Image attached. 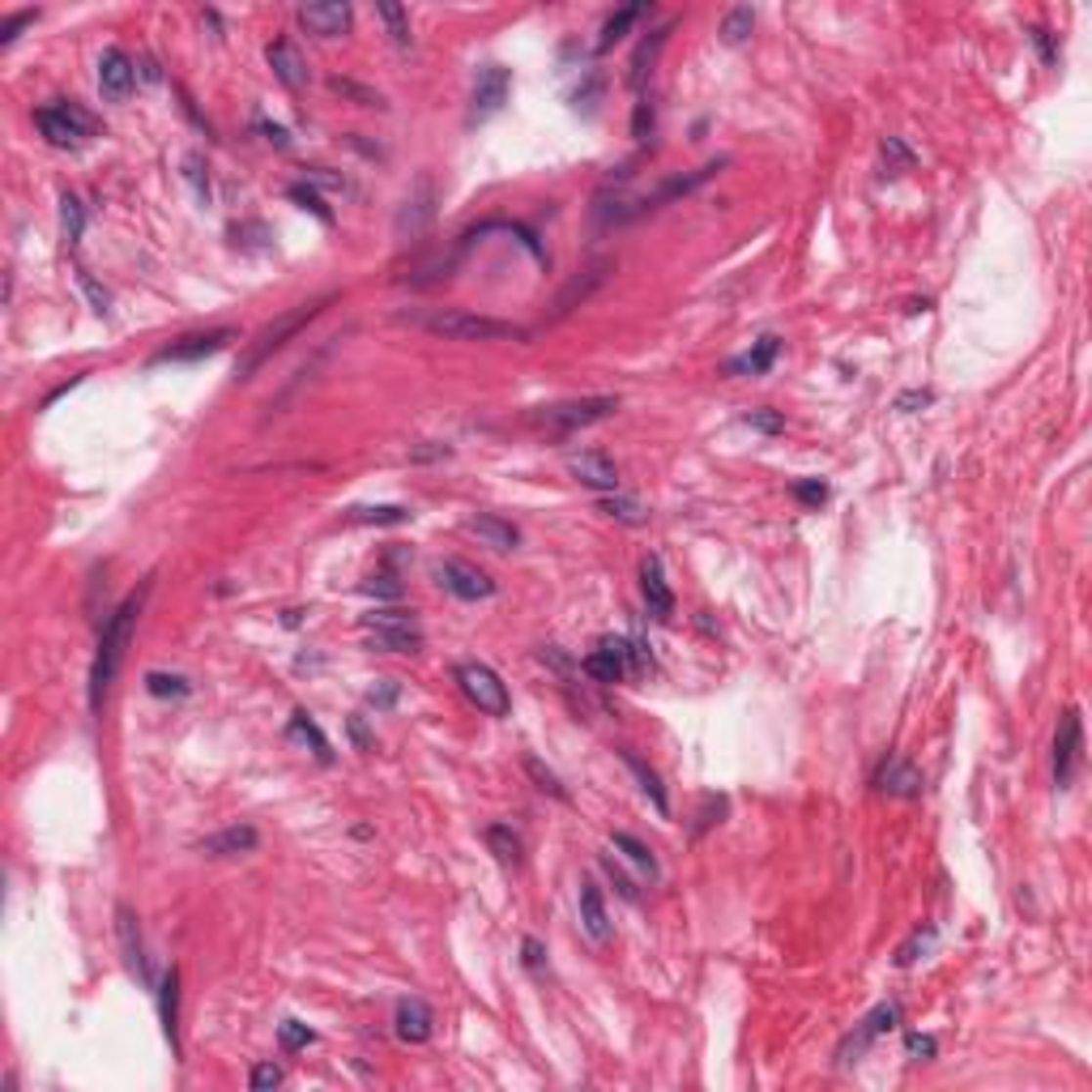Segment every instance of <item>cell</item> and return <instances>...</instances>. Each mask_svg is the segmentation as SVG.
I'll list each match as a JSON object with an SVG mask.
<instances>
[{
    "mask_svg": "<svg viewBox=\"0 0 1092 1092\" xmlns=\"http://www.w3.org/2000/svg\"><path fill=\"white\" fill-rule=\"evenodd\" d=\"M137 615H141V597H128V602L115 610L108 624H103L99 649H94V666H90V713L103 709V700H108L115 675H120L124 649H128V640H133V628H137Z\"/></svg>",
    "mask_w": 1092,
    "mask_h": 1092,
    "instance_id": "cell-1",
    "label": "cell"
},
{
    "mask_svg": "<svg viewBox=\"0 0 1092 1092\" xmlns=\"http://www.w3.org/2000/svg\"><path fill=\"white\" fill-rule=\"evenodd\" d=\"M406 321L422 325L436 337H453V342H525V337H530L521 325L496 321V316H478V312H465V308L422 312V316H406Z\"/></svg>",
    "mask_w": 1092,
    "mask_h": 1092,
    "instance_id": "cell-2",
    "label": "cell"
},
{
    "mask_svg": "<svg viewBox=\"0 0 1092 1092\" xmlns=\"http://www.w3.org/2000/svg\"><path fill=\"white\" fill-rule=\"evenodd\" d=\"M325 303H328V299H321V303H303V308H290L286 316H278V321L269 325V328H261V337H256V342H248V350H243V359H240V368H235V375H240V380H252V375L261 371L265 363L274 359L278 350L286 346L303 325L316 321V316L325 312Z\"/></svg>",
    "mask_w": 1092,
    "mask_h": 1092,
    "instance_id": "cell-3",
    "label": "cell"
},
{
    "mask_svg": "<svg viewBox=\"0 0 1092 1092\" xmlns=\"http://www.w3.org/2000/svg\"><path fill=\"white\" fill-rule=\"evenodd\" d=\"M363 628H368V649L375 653L422 649V628L415 624V610H375V615H363Z\"/></svg>",
    "mask_w": 1092,
    "mask_h": 1092,
    "instance_id": "cell-4",
    "label": "cell"
},
{
    "mask_svg": "<svg viewBox=\"0 0 1092 1092\" xmlns=\"http://www.w3.org/2000/svg\"><path fill=\"white\" fill-rule=\"evenodd\" d=\"M457 683H461L465 700L474 704L478 713H487V718H508L512 696H508L503 678H500L496 671H491V666H483V662H465V666H457Z\"/></svg>",
    "mask_w": 1092,
    "mask_h": 1092,
    "instance_id": "cell-5",
    "label": "cell"
},
{
    "mask_svg": "<svg viewBox=\"0 0 1092 1092\" xmlns=\"http://www.w3.org/2000/svg\"><path fill=\"white\" fill-rule=\"evenodd\" d=\"M34 124H39V133L52 141L56 150H77L90 133H99L94 115H86V111L77 108V103H61V108H39V111H34Z\"/></svg>",
    "mask_w": 1092,
    "mask_h": 1092,
    "instance_id": "cell-6",
    "label": "cell"
},
{
    "mask_svg": "<svg viewBox=\"0 0 1092 1092\" xmlns=\"http://www.w3.org/2000/svg\"><path fill=\"white\" fill-rule=\"evenodd\" d=\"M619 410V397H581V402H559L546 406L538 422L550 431H577V427H593V422L610 418Z\"/></svg>",
    "mask_w": 1092,
    "mask_h": 1092,
    "instance_id": "cell-7",
    "label": "cell"
},
{
    "mask_svg": "<svg viewBox=\"0 0 1092 1092\" xmlns=\"http://www.w3.org/2000/svg\"><path fill=\"white\" fill-rule=\"evenodd\" d=\"M431 222H436V184H431V175H418L402 209H397L393 231H397V240H418Z\"/></svg>",
    "mask_w": 1092,
    "mask_h": 1092,
    "instance_id": "cell-8",
    "label": "cell"
},
{
    "mask_svg": "<svg viewBox=\"0 0 1092 1092\" xmlns=\"http://www.w3.org/2000/svg\"><path fill=\"white\" fill-rule=\"evenodd\" d=\"M1079 756H1084V730H1079V709H1067L1054 734V785L1067 790L1079 772Z\"/></svg>",
    "mask_w": 1092,
    "mask_h": 1092,
    "instance_id": "cell-9",
    "label": "cell"
},
{
    "mask_svg": "<svg viewBox=\"0 0 1092 1092\" xmlns=\"http://www.w3.org/2000/svg\"><path fill=\"white\" fill-rule=\"evenodd\" d=\"M508 90H512V73L503 65H483L474 73V94H469V120H491L503 103H508Z\"/></svg>",
    "mask_w": 1092,
    "mask_h": 1092,
    "instance_id": "cell-10",
    "label": "cell"
},
{
    "mask_svg": "<svg viewBox=\"0 0 1092 1092\" xmlns=\"http://www.w3.org/2000/svg\"><path fill=\"white\" fill-rule=\"evenodd\" d=\"M436 577H440L444 590H449L453 597H461V602H483V597L496 593V581H491L483 568L465 563V559H444Z\"/></svg>",
    "mask_w": 1092,
    "mask_h": 1092,
    "instance_id": "cell-11",
    "label": "cell"
},
{
    "mask_svg": "<svg viewBox=\"0 0 1092 1092\" xmlns=\"http://www.w3.org/2000/svg\"><path fill=\"white\" fill-rule=\"evenodd\" d=\"M133 86H137V65L128 61V52H120V47H108V52L99 56V90H103V99L124 103L128 94H133Z\"/></svg>",
    "mask_w": 1092,
    "mask_h": 1092,
    "instance_id": "cell-12",
    "label": "cell"
},
{
    "mask_svg": "<svg viewBox=\"0 0 1092 1092\" xmlns=\"http://www.w3.org/2000/svg\"><path fill=\"white\" fill-rule=\"evenodd\" d=\"M227 342H235V328H209V333H193V337H180V342L162 346L154 363H197V359L218 355Z\"/></svg>",
    "mask_w": 1092,
    "mask_h": 1092,
    "instance_id": "cell-13",
    "label": "cell"
},
{
    "mask_svg": "<svg viewBox=\"0 0 1092 1092\" xmlns=\"http://www.w3.org/2000/svg\"><path fill=\"white\" fill-rule=\"evenodd\" d=\"M355 22V9L346 0H325V5H299V26L308 34H321V39H337V34L350 30Z\"/></svg>",
    "mask_w": 1092,
    "mask_h": 1092,
    "instance_id": "cell-14",
    "label": "cell"
},
{
    "mask_svg": "<svg viewBox=\"0 0 1092 1092\" xmlns=\"http://www.w3.org/2000/svg\"><path fill=\"white\" fill-rule=\"evenodd\" d=\"M628 653H632L628 640L606 636V640H597V649L581 662V671L590 675L593 683H619V678L628 675Z\"/></svg>",
    "mask_w": 1092,
    "mask_h": 1092,
    "instance_id": "cell-15",
    "label": "cell"
},
{
    "mask_svg": "<svg viewBox=\"0 0 1092 1092\" xmlns=\"http://www.w3.org/2000/svg\"><path fill=\"white\" fill-rule=\"evenodd\" d=\"M896 1025H900V1007H896V1003H879L875 1012L858 1025V1032H853V1037H845V1046L837 1050V1059H841V1063H853L866 1046H871L875 1037H884V1032H892Z\"/></svg>",
    "mask_w": 1092,
    "mask_h": 1092,
    "instance_id": "cell-16",
    "label": "cell"
},
{
    "mask_svg": "<svg viewBox=\"0 0 1092 1092\" xmlns=\"http://www.w3.org/2000/svg\"><path fill=\"white\" fill-rule=\"evenodd\" d=\"M568 474L577 478V483L593 487V491H615L619 487V469H615V461H610L606 453H572L568 457Z\"/></svg>",
    "mask_w": 1092,
    "mask_h": 1092,
    "instance_id": "cell-17",
    "label": "cell"
},
{
    "mask_svg": "<svg viewBox=\"0 0 1092 1092\" xmlns=\"http://www.w3.org/2000/svg\"><path fill=\"white\" fill-rule=\"evenodd\" d=\"M265 61H269V68H274V77L282 81V86L286 90H303L308 86V65H303V56L295 52V43H286V39H274L265 47Z\"/></svg>",
    "mask_w": 1092,
    "mask_h": 1092,
    "instance_id": "cell-18",
    "label": "cell"
},
{
    "mask_svg": "<svg viewBox=\"0 0 1092 1092\" xmlns=\"http://www.w3.org/2000/svg\"><path fill=\"white\" fill-rule=\"evenodd\" d=\"M115 935H120V947H124V965L137 973L141 982H150V965H146V943H141V926H137V913L120 905L115 909Z\"/></svg>",
    "mask_w": 1092,
    "mask_h": 1092,
    "instance_id": "cell-19",
    "label": "cell"
},
{
    "mask_svg": "<svg viewBox=\"0 0 1092 1092\" xmlns=\"http://www.w3.org/2000/svg\"><path fill=\"white\" fill-rule=\"evenodd\" d=\"M577 900H581V926H585V935H590L593 943H606V939H610V913H606L602 888H597L593 879H581Z\"/></svg>",
    "mask_w": 1092,
    "mask_h": 1092,
    "instance_id": "cell-20",
    "label": "cell"
},
{
    "mask_svg": "<svg viewBox=\"0 0 1092 1092\" xmlns=\"http://www.w3.org/2000/svg\"><path fill=\"white\" fill-rule=\"evenodd\" d=\"M256 845H261V832L252 824H231V828L214 832V837H205L201 853H209V858H235V853H252Z\"/></svg>",
    "mask_w": 1092,
    "mask_h": 1092,
    "instance_id": "cell-21",
    "label": "cell"
},
{
    "mask_svg": "<svg viewBox=\"0 0 1092 1092\" xmlns=\"http://www.w3.org/2000/svg\"><path fill=\"white\" fill-rule=\"evenodd\" d=\"M640 590H644V602H649L653 619H671L675 615V593H671V585H666V577H662V559H657V555L644 559Z\"/></svg>",
    "mask_w": 1092,
    "mask_h": 1092,
    "instance_id": "cell-22",
    "label": "cell"
},
{
    "mask_svg": "<svg viewBox=\"0 0 1092 1092\" xmlns=\"http://www.w3.org/2000/svg\"><path fill=\"white\" fill-rule=\"evenodd\" d=\"M397 1037L410 1041V1046H422V1041L431 1037V1028H436V1016H431V1007L422 999H402L397 1003Z\"/></svg>",
    "mask_w": 1092,
    "mask_h": 1092,
    "instance_id": "cell-23",
    "label": "cell"
},
{
    "mask_svg": "<svg viewBox=\"0 0 1092 1092\" xmlns=\"http://www.w3.org/2000/svg\"><path fill=\"white\" fill-rule=\"evenodd\" d=\"M469 534L491 550H516L521 546V530H516L512 521H503V516H491V512H478L474 521H469Z\"/></svg>",
    "mask_w": 1092,
    "mask_h": 1092,
    "instance_id": "cell-24",
    "label": "cell"
},
{
    "mask_svg": "<svg viewBox=\"0 0 1092 1092\" xmlns=\"http://www.w3.org/2000/svg\"><path fill=\"white\" fill-rule=\"evenodd\" d=\"M875 785L892 798H918L922 794V772L913 768L909 760H888V764L875 772Z\"/></svg>",
    "mask_w": 1092,
    "mask_h": 1092,
    "instance_id": "cell-25",
    "label": "cell"
},
{
    "mask_svg": "<svg viewBox=\"0 0 1092 1092\" xmlns=\"http://www.w3.org/2000/svg\"><path fill=\"white\" fill-rule=\"evenodd\" d=\"M158 1007H162V1032H167L171 1050L180 1054V969H167V978L158 985Z\"/></svg>",
    "mask_w": 1092,
    "mask_h": 1092,
    "instance_id": "cell-26",
    "label": "cell"
},
{
    "mask_svg": "<svg viewBox=\"0 0 1092 1092\" xmlns=\"http://www.w3.org/2000/svg\"><path fill=\"white\" fill-rule=\"evenodd\" d=\"M624 764L632 768V777L640 781V794L653 803V811H657V815H671V798H666L662 777H657V772H653L649 764H644V760L636 756V751H624Z\"/></svg>",
    "mask_w": 1092,
    "mask_h": 1092,
    "instance_id": "cell-27",
    "label": "cell"
},
{
    "mask_svg": "<svg viewBox=\"0 0 1092 1092\" xmlns=\"http://www.w3.org/2000/svg\"><path fill=\"white\" fill-rule=\"evenodd\" d=\"M606 274H610V265H606V261H597L593 269H585L581 278H572V282H568V290H563V295L555 299V312L563 316V312H572V308H577V303H585V299H590L593 290L606 282Z\"/></svg>",
    "mask_w": 1092,
    "mask_h": 1092,
    "instance_id": "cell-28",
    "label": "cell"
},
{
    "mask_svg": "<svg viewBox=\"0 0 1092 1092\" xmlns=\"http://www.w3.org/2000/svg\"><path fill=\"white\" fill-rule=\"evenodd\" d=\"M777 355H781V342L777 337H760L756 346L747 350V355H738V359H730L725 363V371H734V375H743V371H751V375H760V371H768L772 363H777Z\"/></svg>",
    "mask_w": 1092,
    "mask_h": 1092,
    "instance_id": "cell-29",
    "label": "cell"
},
{
    "mask_svg": "<svg viewBox=\"0 0 1092 1092\" xmlns=\"http://www.w3.org/2000/svg\"><path fill=\"white\" fill-rule=\"evenodd\" d=\"M290 738H299L303 747H312V756L321 760V764H333V743H328L325 730L312 721V713H303V709H299L295 718H290Z\"/></svg>",
    "mask_w": 1092,
    "mask_h": 1092,
    "instance_id": "cell-30",
    "label": "cell"
},
{
    "mask_svg": "<svg viewBox=\"0 0 1092 1092\" xmlns=\"http://www.w3.org/2000/svg\"><path fill=\"white\" fill-rule=\"evenodd\" d=\"M666 39H671V26H657L649 39L636 47V56H632V73H628L632 86H644V77L653 73V61H657V52L666 47Z\"/></svg>",
    "mask_w": 1092,
    "mask_h": 1092,
    "instance_id": "cell-31",
    "label": "cell"
},
{
    "mask_svg": "<svg viewBox=\"0 0 1092 1092\" xmlns=\"http://www.w3.org/2000/svg\"><path fill=\"white\" fill-rule=\"evenodd\" d=\"M487 850L496 853L503 866H521V858H525V845H521V837H516L508 824H491L487 828Z\"/></svg>",
    "mask_w": 1092,
    "mask_h": 1092,
    "instance_id": "cell-32",
    "label": "cell"
},
{
    "mask_svg": "<svg viewBox=\"0 0 1092 1092\" xmlns=\"http://www.w3.org/2000/svg\"><path fill=\"white\" fill-rule=\"evenodd\" d=\"M649 14V9L644 5H628V9H619V14H610L606 18V26H602V39H597V52H610V47H615L619 39H624V34L636 26V22Z\"/></svg>",
    "mask_w": 1092,
    "mask_h": 1092,
    "instance_id": "cell-33",
    "label": "cell"
},
{
    "mask_svg": "<svg viewBox=\"0 0 1092 1092\" xmlns=\"http://www.w3.org/2000/svg\"><path fill=\"white\" fill-rule=\"evenodd\" d=\"M375 14H380V22L389 26V39H393L397 47H410V39H415V34H410V14H406L402 5H393V0H380V5H375Z\"/></svg>",
    "mask_w": 1092,
    "mask_h": 1092,
    "instance_id": "cell-34",
    "label": "cell"
},
{
    "mask_svg": "<svg viewBox=\"0 0 1092 1092\" xmlns=\"http://www.w3.org/2000/svg\"><path fill=\"white\" fill-rule=\"evenodd\" d=\"M328 90L342 94V99H350V103H359V108H384V94L380 90L359 86V81H350V77H328Z\"/></svg>",
    "mask_w": 1092,
    "mask_h": 1092,
    "instance_id": "cell-35",
    "label": "cell"
},
{
    "mask_svg": "<svg viewBox=\"0 0 1092 1092\" xmlns=\"http://www.w3.org/2000/svg\"><path fill=\"white\" fill-rule=\"evenodd\" d=\"M615 850H624V853H628V862H636L644 875L657 879V858H653V850H649L644 841H636L632 832H615Z\"/></svg>",
    "mask_w": 1092,
    "mask_h": 1092,
    "instance_id": "cell-36",
    "label": "cell"
},
{
    "mask_svg": "<svg viewBox=\"0 0 1092 1092\" xmlns=\"http://www.w3.org/2000/svg\"><path fill=\"white\" fill-rule=\"evenodd\" d=\"M146 691L158 700H184L188 696V678L184 675H167V671H150L146 675Z\"/></svg>",
    "mask_w": 1092,
    "mask_h": 1092,
    "instance_id": "cell-37",
    "label": "cell"
},
{
    "mask_svg": "<svg viewBox=\"0 0 1092 1092\" xmlns=\"http://www.w3.org/2000/svg\"><path fill=\"white\" fill-rule=\"evenodd\" d=\"M61 231L68 243L81 240V231H86V209H81V201L73 193H61Z\"/></svg>",
    "mask_w": 1092,
    "mask_h": 1092,
    "instance_id": "cell-38",
    "label": "cell"
},
{
    "mask_svg": "<svg viewBox=\"0 0 1092 1092\" xmlns=\"http://www.w3.org/2000/svg\"><path fill=\"white\" fill-rule=\"evenodd\" d=\"M350 521H363V525H402L410 521V512L402 503H375V508H355Z\"/></svg>",
    "mask_w": 1092,
    "mask_h": 1092,
    "instance_id": "cell-39",
    "label": "cell"
},
{
    "mask_svg": "<svg viewBox=\"0 0 1092 1092\" xmlns=\"http://www.w3.org/2000/svg\"><path fill=\"white\" fill-rule=\"evenodd\" d=\"M751 30H756V9H747V5L730 9V14H725V22H721V39H725V43H743Z\"/></svg>",
    "mask_w": 1092,
    "mask_h": 1092,
    "instance_id": "cell-40",
    "label": "cell"
},
{
    "mask_svg": "<svg viewBox=\"0 0 1092 1092\" xmlns=\"http://www.w3.org/2000/svg\"><path fill=\"white\" fill-rule=\"evenodd\" d=\"M597 508H602L606 516H615V521H624V525H644V516H649L636 500H628V496H606Z\"/></svg>",
    "mask_w": 1092,
    "mask_h": 1092,
    "instance_id": "cell-41",
    "label": "cell"
},
{
    "mask_svg": "<svg viewBox=\"0 0 1092 1092\" xmlns=\"http://www.w3.org/2000/svg\"><path fill=\"white\" fill-rule=\"evenodd\" d=\"M525 772H530V777H534V785H538V790H543V794L559 798V803H568V790H563V785H559V777H555V772H550V768H546V764H543V760H538V756H525Z\"/></svg>",
    "mask_w": 1092,
    "mask_h": 1092,
    "instance_id": "cell-42",
    "label": "cell"
},
{
    "mask_svg": "<svg viewBox=\"0 0 1092 1092\" xmlns=\"http://www.w3.org/2000/svg\"><path fill=\"white\" fill-rule=\"evenodd\" d=\"M290 201H295L299 209H308V214H316L328 227V222H333V209H328L325 201H321V193H316L312 184H290Z\"/></svg>",
    "mask_w": 1092,
    "mask_h": 1092,
    "instance_id": "cell-43",
    "label": "cell"
},
{
    "mask_svg": "<svg viewBox=\"0 0 1092 1092\" xmlns=\"http://www.w3.org/2000/svg\"><path fill=\"white\" fill-rule=\"evenodd\" d=\"M184 180L193 184V193H197V201H209V175H205V162H201V154H188L184 158Z\"/></svg>",
    "mask_w": 1092,
    "mask_h": 1092,
    "instance_id": "cell-44",
    "label": "cell"
},
{
    "mask_svg": "<svg viewBox=\"0 0 1092 1092\" xmlns=\"http://www.w3.org/2000/svg\"><path fill=\"white\" fill-rule=\"evenodd\" d=\"M931 943H935V926H926V931H918V935H913L909 943L896 952V965H900V969H909L922 952H931Z\"/></svg>",
    "mask_w": 1092,
    "mask_h": 1092,
    "instance_id": "cell-45",
    "label": "cell"
},
{
    "mask_svg": "<svg viewBox=\"0 0 1092 1092\" xmlns=\"http://www.w3.org/2000/svg\"><path fill=\"white\" fill-rule=\"evenodd\" d=\"M278 1037H282V1050H303L308 1041L316 1037V1032L308 1025H299V1020H282L278 1025Z\"/></svg>",
    "mask_w": 1092,
    "mask_h": 1092,
    "instance_id": "cell-46",
    "label": "cell"
},
{
    "mask_svg": "<svg viewBox=\"0 0 1092 1092\" xmlns=\"http://www.w3.org/2000/svg\"><path fill=\"white\" fill-rule=\"evenodd\" d=\"M747 427H751V431H764V436H781V431H785V418L777 415V410H751V415H747Z\"/></svg>",
    "mask_w": 1092,
    "mask_h": 1092,
    "instance_id": "cell-47",
    "label": "cell"
},
{
    "mask_svg": "<svg viewBox=\"0 0 1092 1092\" xmlns=\"http://www.w3.org/2000/svg\"><path fill=\"white\" fill-rule=\"evenodd\" d=\"M905 1054L913 1063H931L939 1054V1046H935V1037H926V1032H909V1037H905Z\"/></svg>",
    "mask_w": 1092,
    "mask_h": 1092,
    "instance_id": "cell-48",
    "label": "cell"
},
{
    "mask_svg": "<svg viewBox=\"0 0 1092 1092\" xmlns=\"http://www.w3.org/2000/svg\"><path fill=\"white\" fill-rule=\"evenodd\" d=\"M794 500H803L807 508H819L828 500V487L819 478H803V483H794Z\"/></svg>",
    "mask_w": 1092,
    "mask_h": 1092,
    "instance_id": "cell-49",
    "label": "cell"
},
{
    "mask_svg": "<svg viewBox=\"0 0 1092 1092\" xmlns=\"http://www.w3.org/2000/svg\"><path fill=\"white\" fill-rule=\"evenodd\" d=\"M77 282H81V290H86V299L94 303V312H99V316H108V312H111V295H108V290H103L90 274H77Z\"/></svg>",
    "mask_w": 1092,
    "mask_h": 1092,
    "instance_id": "cell-50",
    "label": "cell"
},
{
    "mask_svg": "<svg viewBox=\"0 0 1092 1092\" xmlns=\"http://www.w3.org/2000/svg\"><path fill=\"white\" fill-rule=\"evenodd\" d=\"M1028 34H1032V43H1037V52H1041V65H1059V43H1054V34L1046 26H1032Z\"/></svg>",
    "mask_w": 1092,
    "mask_h": 1092,
    "instance_id": "cell-51",
    "label": "cell"
},
{
    "mask_svg": "<svg viewBox=\"0 0 1092 1092\" xmlns=\"http://www.w3.org/2000/svg\"><path fill=\"white\" fill-rule=\"evenodd\" d=\"M248 1084H252V1092H269V1088L282 1084V1071H278L274 1063H261V1067H252V1079H248Z\"/></svg>",
    "mask_w": 1092,
    "mask_h": 1092,
    "instance_id": "cell-52",
    "label": "cell"
},
{
    "mask_svg": "<svg viewBox=\"0 0 1092 1092\" xmlns=\"http://www.w3.org/2000/svg\"><path fill=\"white\" fill-rule=\"evenodd\" d=\"M34 18H39V9H26V14H14V18H9V22H5V30H0V47H9V43H14L18 34H22V26H30Z\"/></svg>",
    "mask_w": 1092,
    "mask_h": 1092,
    "instance_id": "cell-53",
    "label": "cell"
},
{
    "mask_svg": "<svg viewBox=\"0 0 1092 1092\" xmlns=\"http://www.w3.org/2000/svg\"><path fill=\"white\" fill-rule=\"evenodd\" d=\"M649 128H653V103L640 99V103H636V115H632V137L644 141V137H649Z\"/></svg>",
    "mask_w": 1092,
    "mask_h": 1092,
    "instance_id": "cell-54",
    "label": "cell"
},
{
    "mask_svg": "<svg viewBox=\"0 0 1092 1092\" xmlns=\"http://www.w3.org/2000/svg\"><path fill=\"white\" fill-rule=\"evenodd\" d=\"M303 175H308L312 188H333V193H346V180H342V175H328V167H308Z\"/></svg>",
    "mask_w": 1092,
    "mask_h": 1092,
    "instance_id": "cell-55",
    "label": "cell"
},
{
    "mask_svg": "<svg viewBox=\"0 0 1092 1092\" xmlns=\"http://www.w3.org/2000/svg\"><path fill=\"white\" fill-rule=\"evenodd\" d=\"M393 700H397V683H393V678H380V683L368 691V704H375V709H389Z\"/></svg>",
    "mask_w": 1092,
    "mask_h": 1092,
    "instance_id": "cell-56",
    "label": "cell"
},
{
    "mask_svg": "<svg viewBox=\"0 0 1092 1092\" xmlns=\"http://www.w3.org/2000/svg\"><path fill=\"white\" fill-rule=\"evenodd\" d=\"M884 158L900 162V167H909V162H913V154H909L905 146H900V137H888V141H884Z\"/></svg>",
    "mask_w": 1092,
    "mask_h": 1092,
    "instance_id": "cell-57",
    "label": "cell"
},
{
    "mask_svg": "<svg viewBox=\"0 0 1092 1092\" xmlns=\"http://www.w3.org/2000/svg\"><path fill=\"white\" fill-rule=\"evenodd\" d=\"M256 128H261V133H265V141H274L278 150H286V146H290V137H286V128H282V124H269V120H261Z\"/></svg>",
    "mask_w": 1092,
    "mask_h": 1092,
    "instance_id": "cell-58",
    "label": "cell"
},
{
    "mask_svg": "<svg viewBox=\"0 0 1092 1092\" xmlns=\"http://www.w3.org/2000/svg\"><path fill=\"white\" fill-rule=\"evenodd\" d=\"M913 406H931V393H926V389H913V393H900V397H896V410H905V415H909Z\"/></svg>",
    "mask_w": 1092,
    "mask_h": 1092,
    "instance_id": "cell-59",
    "label": "cell"
},
{
    "mask_svg": "<svg viewBox=\"0 0 1092 1092\" xmlns=\"http://www.w3.org/2000/svg\"><path fill=\"white\" fill-rule=\"evenodd\" d=\"M521 952H525V965H530V969H543V965H546V960H543V943H538V939H525Z\"/></svg>",
    "mask_w": 1092,
    "mask_h": 1092,
    "instance_id": "cell-60",
    "label": "cell"
},
{
    "mask_svg": "<svg viewBox=\"0 0 1092 1092\" xmlns=\"http://www.w3.org/2000/svg\"><path fill=\"white\" fill-rule=\"evenodd\" d=\"M368 590H371V593H384V597H397V593H402V590L393 585V577H371Z\"/></svg>",
    "mask_w": 1092,
    "mask_h": 1092,
    "instance_id": "cell-61",
    "label": "cell"
},
{
    "mask_svg": "<svg viewBox=\"0 0 1092 1092\" xmlns=\"http://www.w3.org/2000/svg\"><path fill=\"white\" fill-rule=\"evenodd\" d=\"M606 871H610V879H615V888H619V892H624V896H628V900H636V888H632V884H628V879H624V875H619V871H615V862H610V858H606Z\"/></svg>",
    "mask_w": 1092,
    "mask_h": 1092,
    "instance_id": "cell-62",
    "label": "cell"
},
{
    "mask_svg": "<svg viewBox=\"0 0 1092 1092\" xmlns=\"http://www.w3.org/2000/svg\"><path fill=\"white\" fill-rule=\"evenodd\" d=\"M350 738H355L359 747H371V738H368V730H363V721H359V718H350Z\"/></svg>",
    "mask_w": 1092,
    "mask_h": 1092,
    "instance_id": "cell-63",
    "label": "cell"
}]
</instances>
